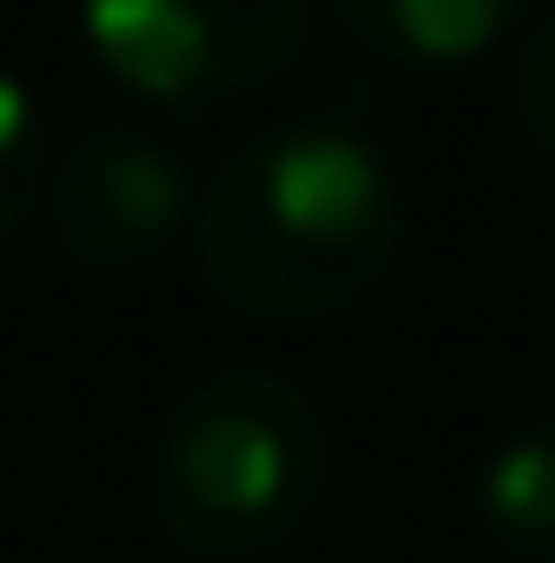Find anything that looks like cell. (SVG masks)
Returning <instances> with one entry per match:
<instances>
[{
	"label": "cell",
	"mask_w": 555,
	"mask_h": 563,
	"mask_svg": "<svg viewBox=\"0 0 555 563\" xmlns=\"http://www.w3.org/2000/svg\"><path fill=\"white\" fill-rule=\"evenodd\" d=\"M49 238L66 262L99 269V278H123V269L156 262L171 238L197 212V188H188V164L171 140H147V131H82L66 155H49Z\"/></svg>",
	"instance_id": "obj_4"
},
{
	"label": "cell",
	"mask_w": 555,
	"mask_h": 563,
	"mask_svg": "<svg viewBox=\"0 0 555 563\" xmlns=\"http://www.w3.org/2000/svg\"><path fill=\"white\" fill-rule=\"evenodd\" d=\"M482 531L523 563H555V417L514 424L482 465Z\"/></svg>",
	"instance_id": "obj_6"
},
{
	"label": "cell",
	"mask_w": 555,
	"mask_h": 563,
	"mask_svg": "<svg viewBox=\"0 0 555 563\" xmlns=\"http://www.w3.org/2000/svg\"><path fill=\"white\" fill-rule=\"evenodd\" d=\"M343 33L392 66H457L514 33L523 0H335Z\"/></svg>",
	"instance_id": "obj_5"
},
{
	"label": "cell",
	"mask_w": 555,
	"mask_h": 563,
	"mask_svg": "<svg viewBox=\"0 0 555 563\" xmlns=\"http://www.w3.org/2000/svg\"><path fill=\"white\" fill-rule=\"evenodd\" d=\"M400 229L385 147L343 114H295L254 131L197 197V269L245 319L319 327L392 269Z\"/></svg>",
	"instance_id": "obj_1"
},
{
	"label": "cell",
	"mask_w": 555,
	"mask_h": 563,
	"mask_svg": "<svg viewBox=\"0 0 555 563\" xmlns=\"http://www.w3.org/2000/svg\"><path fill=\"white\" fill-rule=\"evenodd\" d=\"M319 0H82L99 66L140 99L204 107L278 82L311 42Z\"/></svg>",
	"instance_id": "obj_3"
},
{
	"label": "cell",
	"mask_w": 555,
	"mask_h": 563,
	"mask_svg": "<svg viewBox=\"0 0 555 563\" xmlns=\"http://www.w3.org/2000/svg\"><path fill=\"white\" fill-rule=\"evenodd\" d=\"M49 197V140H42V107L33 90L0 66V238L25 229Z\"/></svg>",
	"instance_id": "obj_7"
},
{
	"label": "cell",
	"mask_w": 555,
	"mask_h": 563,
	"mask_svg": "<svg viewBox=\"0 0 555 563\" xmlns=\"http://www.w3.org/2000/svg\"><path fill=\"white\" fill-rule=\"evenodd\" d=\"M514 114H523V131L555 155V9L531 16L523 42H514Z\"/></svg>",
	"instance_id": "obj_8"
},
{
	"label": "cell",
	"mask_w": 555,
	"mask_h": 563,
	"mask_svg": "<svg viewBox=\"0 0 555 563\" xmlns=\"http://www.w3.org/2000/svg\"><path fill=\"white\" fill-rule=\"evenodd\" d=\"M328 490V424L302 384L229 367L171 400L147 450V515L180 555L245 563L295 539Z\"/></svg>",
	"instance_id": "obj_2"
}]
</instances>
